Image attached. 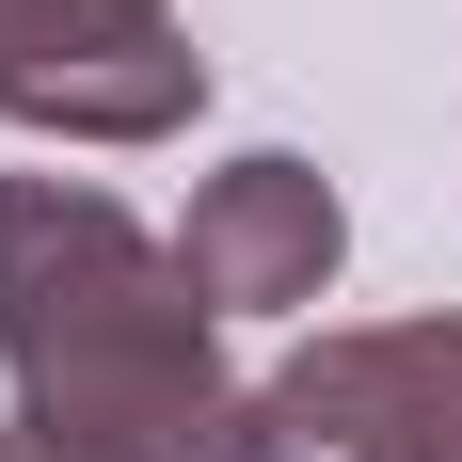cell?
<instances>
[{"label": "cell", "mask_w": 462, "mask_h": 462, "mask_svg": "<svg viewBox=\"0 0 462 462\" xmlns=\"http://www.w3.org/2000/svg\"><path fill=\"white\" fill-rule=\"evenodd\" d=\"M0 367L32 415L160 462H239L255 430V383H224V335H208V287L96 176H0Z\"/></svg>", "instance_id": "obj_1"}, {"label": "cell", "mask_w": 462, "mask_h": 462, "mask_svg": "<svg viewBox=\"0 0 462 462\" xmlns=\"http://www.w3.org/2000/svg\"><path fill=\"white\" fill-rule=\"evenodd\" d=\"M239 462H462V303L303 335L255 383Z\"/></svg>", "instance_id": "obj_2"}, {"label": "cell", "mask_w": 462, "mask_h": 462, "mask_svg": "<svg viewBox=\"0 0 462 462\" xmlns=\"http://www.w3.org/2000/svg\"><path fill=\"white\" fill-rule=\"evenodd\" d=\"M208 112V48L176 0H0V128L32 143H176Z\"/></svg>", "instance_id": "obj_3"}, {"label": "cell", "mask_w": 462, "mask_h": 462, "mask_svg": "<svg viewBox=\"0 0 462 462\" xmlns=\"http://www.w3.org/2000/svg\"><path fill=\"white\" fill-rule=\"evenodd\" d=\"M176 272L208 287V319H303V303L351 272V191H335L303 143H239L224 176H191Z\"/></svg>", "instance_id": "obj_4"}, {"label": "cell", "mask_w": 462, "mask_h": 462, "mask_svg": "<svg viewBox=\"0 0 462 462\" xmlns=\"http://www.w3.org/2000/svg\"><path fill=\"white\" fill-rule=\"evenodd\" d=\"M0 462H160V447H112V430H64V415H0Z\"/></svg>", "instance_id": "obj_5"}]
</instances>
